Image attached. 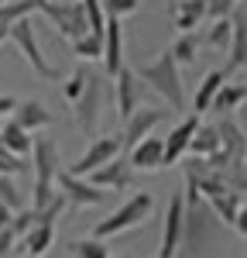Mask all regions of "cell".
I'll return each mask as SVG.
<instances>
[{
	"instance_id": "7a4b0ae2",
	"label": "cell",
	"mask_w": 247,
	"mask_h": 258,
	"mask_svg": "<svg viewBox=\"0 0 247 258\" xmlns=\"http://www.w3.org/2000/svg\"><path fill=\"white\" fill-rule=\"evenodd\" d=\"M31 169H35V182H31V210H41L48 200L59 197L55 189V176H59V141L55 138H35L31 141Z\"/></svg>"
},
{
	"instance_id": "1f68e13d",
	"label": "cell",
	"mask_w": 247,
	"mask_h": 258,
	"mask_svg": "<svg viewBox=\"0 0 247 258\" xmlns=\"http://www.w3.org/2000/svg\"><path fill=\"white\" fill-rule=\"evenodd\" d=\"M0 203L11 207V210H21L24 207V197H21V189L14 186V176H0Z\"/></svg>"
},
{
	"instance_id": "ba28073f",
	"label": "cell",
	"mask_w": 247,
	"mask_h": 258,
	"mask_svg": "<svg viewBox=\"0 0 247 258\" xmlns=\"http://www.w3.org/2000/svg\"><path fill=\"white\" fill-rule=\"evenodd\" d=\"M55 189L65 197L69 207H100V203H106V189L93 186L86 176H72L65 169H59V176H55Z\"/></svg>"
},
{
	"instance_id": "44dd1931",
	"label": "cell",
	"mask_w": 247,
	"mask_h": 258,
	"mask_svg": "<svg viewBox=\"0 0 247 258\" xmlns=\"http://www.w3.org/2000/svg\"><path fill=\"white\" fill-rule=\"evenodd\" d=\"M31 141L35 138H31L21 124H14L11 117L0 124V145H4V152H11V155H18V159H28V155H31Z\"/></svg>"
},
{
	"instance_id": "4316f807",
	"label": "cell",
	"mask_w": 247,
	"mask_h": 258,
	"mask_svg": "<svg viewBox=\"0 0 247 258\" xmlns=\"http://www.w3.org/2000/svg\"><path fill=\"white\" fill-rule=\"evenodd\" d=\"M38 14V0H7L0 4V28H11L14 21Z\"/></svg>"
},
{
	"instance_id": "5b68a950",
	"label": "cell",
	"mask_w": 247,
	"mask_h": 258,
	"mask_svg": "<svg viewBox=\"0 0 247 258\" xmlns=\"http://www.w3.org/2000/svg\"><path fill=\"white\" fill-rule=\"evenodd\" d=\"M103 80H106L103 73L89 69L82 93L72 100V117H76V127H79L82 135H93L96 124H100V110H103V100H106V83Z\"/></svg>"
},
{
	"instance_id": "83f0119b",
	"label": "cell",
	"mask_w": 247,
	"mask_h": 258,
	"mask_svg": "<svg viewBox=\"0 0 247 258\" xmlns=\"http://www.w3.org/2000/svg\"><path fill=\"white\" fill-rule=\"evenodd\" d=\"M65 251H69L72 258H110V248H106L100 238H93V234H89V238L69 241V244H65Z\"/></svg>"
},
{
	"instance_id": "277c9868",
	"label": "cell",
	"mask_w": 247,
	"mask_h": 258,
	"mask_svg": "<svg viewBox=\"0 0 247 258\" xmlns=\"http://www.w3.org/2000/svg\"><path fill=\"white\" fill-rule=\"evenodd\" d=\"M7 38L18 45V52L28 59V66H31V73H35V76H41L45 83H55V80H59L55 66L45 59V52H41V41H38V35H35V28H31V18L14 21V24L7 28Z\"/></svg>"
},
{
	"instance_id": "484cf974",
	"label": "cell",
	"mask_w": 247,
	"mask_h": 258,
	"mask_svg": "<svg viewBox=\"0 0 247 258\" xmlns=\"http://www.w3.org/2000/svg\"><path fill=\"white\" fill-rule=\"evenodd\" d=\"M69 45H72V52L82 62H96L103 55V31H86V35H79L76 41H69Z\"/></svg>"
},
{
	"instance_id": "8fae6325",
	"label": "cell",
	"mask_w": 247,
	"mask_h": 258,
	"mask_svg": "<svg viewBox=\"0 0 247 258\" xmlns=\"http://www.w3.org/2000/svg\"><path fill=\"white\" fill-rule=\"evenodd\" d=\"M86 179H89L93 186L106 189V193H124V189H131V186H134V169H131L127 155L120 152L117 159H110V162H103L100 169H93Z\"/></svg>"
},
{
	"instance_id": "7402d4cb",
	"label": "cell",
	"mask_w": 247,
	"mask_h": 258,
	"mask_svg": "<svg viewBox=\"0 0 247 258\" xmlns=\"http://www.w3.org/2000/svg\"><path fill=\"white\" fill-rule=\"evenodd\" d=\"M244 100H247L244 83H223V86L216 90V97H213V107H209V110H216L220 117H230L233 110H240Z\"/></svg>"
},
{
	"instance_id": "d590c367",
	"label": "cell",
	"mask_w": 247,
	"mask_h": 258,
	"mask_svg": "<svg viewBox=\"0 0 247 258\" xmlns=\"http://www.w3.org/2000/svg\"><path fill=\"white\" fill-rule=\"evenodd\" d=\"M14 248H18V238H14L11 224H4V227H0V258H11Z\"/></svg>"
},
{
	"instance_id": "30bf717a",
	"label": "cell",
	"mask_w": 247,
	"mask_h": 258,
	"mask_svg": "<svg viewBox=\"0 0 247 258\" xmlns=\"http://www.w3.org/2000/svg\"><path fill=\"white\" fill-rule=\"evenodd\" d=\"M168 114H172V110H162V107H138L131 117H124V127L117 131V135H120L124 152H127V148H134L141 138H148L158 124H165Z\"/></svg>"
},
{
	"instance_id": "d4e9b609",
	"label": "cell",
	"mask_w": 247,
	"mask_h": 258,
	"mask_svg": "<svg viewBox=\"0 0 247 258\" xmlns=\"http://www.w3.org/2000/svg\"><path fill=\"white\" fill-rule=\"evenodd\" d=\"M206 203H209L213 217L220 220V224H230V227H233V217H237V210H240V193H233V189H223L220 197L206 200Z\"/></svg>"
},
{
	"instance_id": "ee69618b",
	"label": "cell",
	"mask_w": 247,
	"mask_h": 258,
	"mask_svg": "<svg viewBox=\"0 0 247 258\" xmlns=\"http://www.w3.org/2000/svg\"><path fill=\"white\" fill-rule=\"evenodd\" d=\"M244 159H247V155H244Z\"/></svg>"
},
{
	"instance_id": "4dcf8cb0",
	"label": "cell",
	"mask_w": 247,
	"mask_h": 258,
	"mask_svg": "<svg viewBox=\"0 0 247 258\" xmlns=\"http://www.w3.org/2000/svg\"><path fill=\"white\" fill-rule=\"evenodd\" d=\"M86 76H89V66H76V69H72V76L62 83V97L69 100V103H72V100L82 93V86H86Z\"/></svg>"
},
{
	"instance_id": "f1b7e54d",
	"label": "cell",
	"mask_w": 247,
	"mask_h": 258,
	"mask_svg": "<svg viewBox=\"0 0 247 258\" xmlns=\"http://www.w3.org/2000/svg\"><path fill=\"white\" fill-rule=\"evenodd\" d=\"M206 45L209 48H216V52H223L226 45H230V18H216L209 21V28H206Z\"/></svg>"
},
{
	"instance_id": "603a6c76",
	"label": "cell",
	"mask_w": 247,
	"mask_h": 258,
	"mask_svg": "<svg viewBox=\"0 0 247 258\" xmlns=\"http://www.w3.org/2000/svg\"><path fill=\"white\" fill-rule=\"evenodd\" d=\"M213 152H220L216 124H199V127H196V135L189 138V155H192V159H209Z\"/></svg>"
},
{
	"instance_id": "2e32d148",
	"label": "cell",
	"mask_w": 247,
	"mask_h": 258,
	"mask_svg": "<svg viewBox=\"0 0 247 258\" xmlns=\"http://www.w3.org/2000/svg\"><path fill=\"white\" fill-rule=\"evenodd\" d=\"M230 59H226V73L247 69V11H233L230 14V45H226Z\"/></svg>"
},
{
	"instance_id": "ffe728a7",
	"label": "cell",
	"mask_w": 247,
	"mask_h": 258,
	"mask_svg": "<svg viewBox=\"0 0 247 258\" xmlns=\"http://www.w3.org/2000/svg\"><path fill=\"white\" fill-rule=\"evenodd\" d=\"M52 241H55V227L52 224H31V231L18 241L14 251H24L28 258H41V255H48Z\"/></svg>"
},
{
	"instance_id": "8d00e7d4",
	"label": "cell",
	"mask_w": 247,
	"mask_h": 258,
	"mask_svg": "<svg viewBox=\"0 0 247 258\" xmlns=\"http://www.w3.org/2000/svg\"><path fill=\"white\" fill-rule=\"evenodd\" d=\"M233 231L247 238V203H240V210H237V217H233Z\"/></svg>"
},
{
	"instance_id": "e575fe53",
	"label": "cell",
	"mask_w": 247,
	"mask_h": 258,
	"mask_svg": "<svg viewBox=\"0 0 247 258\" xmlns=\"http://www.w3.org/2000/svg\"><path fill=\"white\" fill-rule=\"evenodd\" d=\"M24 169H28L24 159L11 155V152H0V176H18V172H24Z\"/></svg>"
},
{
	"instance_id": "cb8c5ba5",
	"label": "cell",
	"mask_w": 247,
	"mask_h": 258,
	"mask_svg": "<svg viewBox=\"0 0 247 258\" xmlns=\"http://www.w3.org/2000/svg\"><path fill=\"white\" fill-rule=\"evenodd\" d=\"M199 45H203V41L196 38V31H185V35H179V38L168 45V52H172L175 66L182 69V66H196V59H199Z\"/></svg>"
},
{
	"instance_id": "7bdbcfd3",
	"label": "cell",
	"mask_w": 247,
	"mask_h": 258,
	"mask_svg": "<svg viewBox=\"0 0 247 258\" xmlns=\"http://www.w3.org/2000/svg\"><path fill=\"white\" fill-rule=\"evenodd\" d=\"M0 4H7V0H0Z\"/></svg>"
},
{
	"instance_id": "60d3db41",
	"label": "cell",
	"mask_w": 247,
	"mask_h": 258,
	"mask_svg": "<svg viewBox=\"0 0 247 258\" xmlns=\"http://www.w3.org/2000/svg\"><path fill=\"white\" fill-rule=\"evenodd\" d=\"M244 93H247V83H244Z\"/></svg>"
},
{
	"instance_id": "836d02e7",
	"label": "cell",
	"mask_w": 247,
	"mask_h": 258,
	"mask_svg": "<svg viewBox=\"0 0 247 258\" xmlns=\"http://www.w3.org/2000/svg\"><path fill=\"white\" fill-rule=\"evenodd\" d=\"M240 0H206V21H216V18H230L237 11Z\"/></svg>"
},
{
	"instance_id": "3957f363",
	"label": "cell",
	"mask_w": 247,
	"mask_h": 258,
	"mask_svg": "<svg viewBox=\"0 0 247 258\" xmlns=\"http://www.w3.org/2000/svg\"><path fill=\"white\" fill-rule=\"evenodd\" d=\"M151 210H155V197H151V193H134V197L124 200L113 214H106L103 220L93 224V238L106 241V238H117V234H127V231H134L138 224H144Z\"/></svg>"
},
{
	"instance_id": "6da1fadb",
	"label": "cell",
	"mask_w": 247,
	"mask_h": 258,
	"mask_svg": "<svg viewBox=\"0 0 247 258\" xmlns=\"http://www.w3.org/2000/svg\"><path fill=\"white\" fill-rule=\"evenodd\" d=\"M134 73H138V80H141L148 90H155L162 100H168V107H172V110H185L182 69L175 66V59H172V52H168V48L158 52V59L138 66Z\"/></svg>"
},
{
	"instance_id": "f546056e",
	"label": "cell",
	"mask_w": 247,
	"mask_h": 258,
	"mask_svg": "<svg viewBox=\"0 0 247 258\" xmlns=\"http://www.w3.org/2000/svg\"><path fill=\"white\" fill-rule=\"evenodd\" d=\"M100 4H103V14L106 18H117V21H124V18H131V14L141 11V0H100Z\"/></svg>"
},
{
	"instance_id": "8992f818",
	"label": "cell",
	"mask_w": 247,
	"mask_h": 258,
	"mask_svg": "<svg viewBox=\"0 0 247 258\" xmlns=\"http://www.w3.org/2000/svg\"><path fill=\"white\" fill-rule=\"evenodd\" d=\"M38 14H45V18L52 21V28L65 41H76L79 35L89 31L79 0H38Z\"/></svg>"
},
{
	"instance_id": "5bb4252c",
	"label": "cell",
	"mask_w": 247,
	"mask_h": 258,
	"mask_svg": "<svg viewBox=\"0 0 247 258\" xmlns=\"http://www.w3.org/2000/svg\"><path fill=\"white\" fill-rule=\"evenodd\" d=\"M196 127H199V117H196V114H189V117H182L175 127H172V131H168L162 165H179V162L189 155V138L196 135Z\"/></svg>"
},
{
	"instance_id": "7c38bea8",
	"label": "cell",
	"mask_w": 247,
	"mask_h": 258,
	"mask_svg": "<svg viewBox=\"0 0 247 258\" xmlns=\"http://www.w3.org/2000/svg\"><path fill=\"white\" fill-rule=\"evenodd\" d=\"M141 93H144V83L138 80V73L131 66H120V73L113 76V103H117V114L120 117H131L141 107Z\"/></svg>"
},
{
	"instance_id": "d6986e66",
	"label": "cell",
	"mask_w": 247,
	"mask_h": 258,
	"mask_svg": "<svg viewBox=\"0 0 247 258\" xmlns=\"http://www.w3.org/2000/svg\"><path fill=\"white\" fill-rule=\"evenodd\" d=\"M226 80H230V73H226V69H209L203 80H199V86H196V97H192V114H196V117L209 114L213 97H216V90H220Z\"/></svg>"
},
{
	"instance_id": "4fadbf2b",
	"label": "cell",
	"mask_w": 247,
	"mask_h": 258,
	"mask_svg": "<svg viewBox=\"0 0 247 258\" xmlns=\"http://www.w3.org/2000/svg\"><path fill=\"white\" fill-rule=\"evenodd\" d=\"M103 76L113 80L124 66V24L117 18H106L103 21Z\"/></svg>"
},
{
	"instance_id": "ab89813d",
	"label": "cell",
	"mask_w": 247,
	"mask_h": 258,
	"mask_svg": "<svg viewBox=\"0 0 247 258\" xmlns=\"http://www.w3.org/2000/svg\"><path fill=\"white\" fill-rule=\"evenodd\" d=\"M4 41H7V28H0V45H4Z\"/></svg>"
},
{
	"instance_id": "74e56055",
	"label": "cell",
	"mask_w": 247,
	"mask_h": 258,
	"mask_svg": "<svg viewBox=\"0 0 247 258\" xmlns=\"http://www.w3.org/2000/svg\"><path fill=\"white\" fill-rule=\"evenodd\" d=\"M14 103H18V97H7V93H4V97H0V117H4V114H11V110H14Z\"/></svg>"
},
{
	"instance_id": "e0dca14e",
	"label": "cell",
	"mask_w": 247,
	"mask_h": 258,
	"mask_svg": "<svg viewBox=\"0 0 247 258\" xmlns=\"http://www.w3.org/2000/svg\"><path fill=\"white\" fill-rule=\"evenodd\" d=\"M11 120L21 124L28 135H35V131H45V127L55 120V114H52L41 100H18L14 110H11Z\"/></svg>"
},
{
	"instance_id": "ac0fdd59",
	"label": "cell",
	"mask_w": 247,
	"mask_h": 258,
	"mask_svg": "<svg viewBox=\"0 0 247 258\" xmlns=\"http://www.w3.org/2000/svg\"><path fill=\"white\" fill-rule=\"evenodd\" d=\"M168 18H172V28H175L179 35L196 31L206 21V0H175L172 11H168Z\"/></svg>"
},
{
	"instance_id": "52a82bcc",
	"label": "cell",
	"mask_w": 247,
	"mask_h": 258,
	"mask_svg": "<svg viewBox=\"0 0 247 258\" xmlns=\"http://www.w3.org/2000/svg\"><path fill=\"white\" fill-rule=\"evenodd\" d=\"M120 152H124V145H120V135H117V131H113V135H100V138H93L86 145V152H82L72 165H65V172H72V176H89L93 169H100L103 162L117 159Z\"/></svg>"
},
{
	"instance_id": "9a60e30c",
	"label": "cell",
	"mask_w": 247,
	"mask_h": 258,
	"mask_svg": "<svg viewBox=\"0 0 247 258\" xmlns=\"http://www.w3.org/2000/svg\"><path fill=\"white\" fill-rule=\"evenodd\" d=\"M162 155H165V138H155V135H148L134 148H127V162H131L134 172H158V169H165Z\"/></svg>"
},
{
	"instance_id": "b9f144b4",
	"label": "cell",
	"mask_w": 247,
	"mask_h": 258,
	"mask_svg": "<svg viewBox=\"0 0 247 258\" xmlns=\"http://www.w3.org/2000/svg\"><path fill=\"white\" fill-rule=\"evenodd\" d=\"M0 152H4V145H0Z\"/></svg>"
},
{
	"instance_id": "f35d334b",
	"label": "cell",
	"mask_w": 247,
	"mask_h": 258,
	"mask_svg": "<svg viewBox=\"0 0 247 258\" xmlns=\"http://www.w3.org/2000/svg\"><path fill=\"white\" fill-rule=\"evenodd\" d=\"M11 217H14V210H11V207H4V203H0V227H4V224H11Z\"/></svg>"
},
{
	"instance_id": "d6a6232c",
	"label": "cell",
	"mask_w": 247,
	"mask_h": 258,
	"mask_svg": "<svg viewBox=\"0 0 247 258\" xmlns=\"http://www.w3.org/2000/svg\"><path fill=\"white\" fill-rule=\"evenodd\" d=\"M79 4H82V14H86L89 31H103V21H106V14H103V4H100V0H79Z\"/></svg>"
},
{
	"instance_id": "9c48e42d",
	"label": "cell",
	"mask_w": 247,
	"mask_h": 258,
	"mask_svg": "<svg viewBox=\"0 0 247 258\" xmlns=\"http://www.w3.org/2000/svg\"><path fill=\"white\" fill-rule=\"evenodd\" d=\"M182 231H185V200L182 193L168 200L165 207V224H162V241H158V258H175L182 248Z\"/></svg>"
},
{
	"instance_id": "f6af8a7d",
	"label": "cell",
	"mask_w": 247,
	"mask_h": 258,
	"mask_svg": "<svg viewBox=\"0 0 247 258\" xmlns=\"http://www.w3.org/2000/svg\"><path fill=\"white\" fill-rule=\"evenodd\" d=\"M244 241H247V238H244Z\"/></svg>"
}]
</instances>
